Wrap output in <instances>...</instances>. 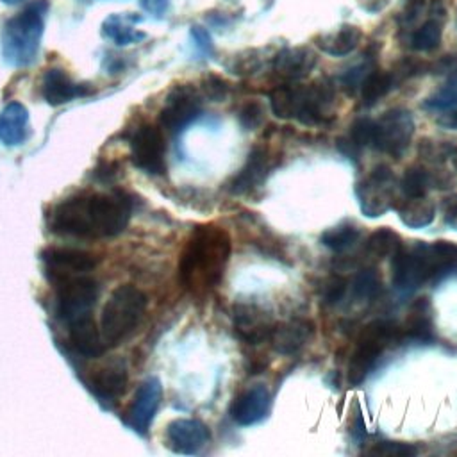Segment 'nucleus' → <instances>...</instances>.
Segmentation results:
<instances>
[{
    "label": "nucleus",
    "instance_id": "1",
    "mask_svg": "<svg viewBox=\"0 0 457 457\" xmlns=\"http://www.w3.org/2000/svg\"><path fill=\"white\" fill-rule=\"evenodd\" d=\"M130 200L120 193H80L66 198L50 214L59 236L102 239L121 234L130 220Z\"/></svg>",
    "mask_w": 457,
    "mask_h": 457
},
{
    "label": "nucleus",
    "instance_id": "2",
    "mask_svg": "<svg viewBox=\"0 0 457 457\" xmlns=\"http://www.w3.org/2000/svg\"><path fill=\"white\" fill-rule=\"evenodd\" d=\"M230 239L225 230L205 225L189 237L179 264L180 280L189 289L212 287L223 275L228 261Z\"/></svg>",
    "mask_w": 457,
    "mask_h": 457
},
{
    "label": "nucleus",
    "instance_id": "3",
    "mask_svg": "<svg viewBox=\"0 0 457 457\" xmlns=\"http://www.w3.org/2000/svg\"><path fill=\"white\" fill-rule=\"evenodd\" d=\"M391 270L398 289H416L427 280H439L457 270V246L446 241L400 246L391 255Z\"/></svg>",
    "mask_w": 457,
    "mask_h": 457
},
{
    "label": "nucleus",
    "instance_id": "4",
    "mask_svg": "<svg viewBox=\"0 0 457 457\" xmlns=\"http://www.w3.org/2000/svg\"><path fill=\"white\" fill-rule=\"evenodd\" d=\"M46 9V0H34L23 11L5 21L0 45L4 61L7 64L20 68L30 64L36 59L45 30Z\"/></svg>",
    "mask_w": 457,
    "mask_h": 457
},
{
    "label": "nucleus",
    "instance_id": "5",
    "mask_svg": "<svg viewBox=\"0 0 457 457\" xmlns=\"http://www.w3.org/2000/svg\"><path fill=\"white\" fill-rule=\"evenodd\" d=\"M146 311V296L130 284H123L116 287L107 298L102 318H100V334L105 345H118L143 320Z\"/></svg>",
    "mask_w": 457,
    "mask_h": 457
},
{
    "label": "nucleus",
    "instance_id": "6",
    "mask_svg": "<svg viewBox=\"0 0 457 457\" xmlns=\"http://www.w3.org/2000/svg\"><path fill=\"white\" fill-rule=\"evenodd\" d=\"M396 327L389 321L377 320L366 325L357 339V348L348 364V380L352 384H361L366 375L373 370L378 355L395 339Z\"/></svg>",
    "mask_w": 457,
    "mask_h": 457
},
{
    "label": "nucleus",
    "instance_id": "7",
    "mask_svg": "<svg viewBox=\"0 0 457 457\" xmlns=\"http://www.w3.org/2000/svg\"><path fill=\"white\" fill-rule=\"evenodd\" d=\"M57 289V312L64 323L93 314L98 298V284L89 273L54 282Z\"/></svg>",
    "mask_w": 457,
    "mask_h": 457
},
{
    "label": "nucleus",
    "instance_id": "8",
    "mask_svg": "<svg viewBox=\"0 0 457 457\" xmlns=\"http://www.w3.org/2000/svg\"><path fill=\"white\" fill-rule=\"evenodd\" d=\"M414 134V120L407 109L395 107L386 111L375 121V136L373 146L387 155L400 157Z\"/></svg>",
    "mask_w": 457,
    "mask_h": 457
},
{
    "label": "nucleus",
    "instance_id": "9",
    "mask_svg": "<svg viewBox=\"0 0 457 457\" xmlns=\"http://www.w3.org/2000/svg\"><path fill=\"white\" fill-rule=\"evenodd\" d=\"M355 193L366 216H382L395 205V175L391 168L386 164L373 168L370 177L357 186Z\"/></svg>",
    "mask_w": 457,
    "mask_h": 457
},
{
    "label": "nucleus",
    "instance_id": "10",
    "mask_svg": "<svg viewBox=\"0 0 457 457\" xmlns=\"http://www.w3.org/2000/svg\"><path fill=\"white\" fill-rule=\"evenodd\" d=\"M200 93L191 84L175 86L166 96L164 107L159 112V123L166 130L177 134L193 123L202 111Z\"/></svg>",
    "mask_w": 457,
    "mask_h": 457
},
{
    "label": "nucleus",
    "instance_id": "11",
    "mask_svg": "<svg viewBox=\"0 0 457 457\" xmlns=\"http://www.w3.org/2000/svg\"><path fill=\"white\" fill-rule=\"evenodd\" d=\"M130 159L145 173L166 171V143L155 125H141L130 137Z\"/></svg>",
    "mask_w": 457,
    "mask_h": 457
},
{
    "label": "nucleus",
    "instance_id": "12",
    "mask_svg": "<svg viewBox=\"0 0 457 457\" xmlns=\"http://www.w3.org/2000/svg\"><path fill=\"white\" fill-rule=\"evenodd\" d=\"M41 259L52 282L89 273L98 262L93 253L79 248H48L41 253Z\"/></svg>",
    "mask_w": 457,
    "mask_h": 457
},
{
    "label": "nucleus",
    "instance_id": "13",
    "mask_svg": "<svg viewBox=\"0 0 457 457\" xmlns=\"http://www.w3.org/2000/svg\"><path fill=\"white\" fill-rule=\"evenodd\" d=\"M162 398V386L159 378H146L136 391L129 409L127 425L137 434H146Z\"/></svg>",
    "mask_w": 457,
    "mask_h": 457
},
{
    "label": "nucleus",
    "instance_id": "14",
    "mask_svg": "<svg viewBox=\"0 0 457 457\" xmlns=\"http://www.w3.org/2000/svg\"><path fill=\"white\" fill-rule=\"evenodd\" d=\"M334 105V86L321 79L311 86H302V104L296 120L303 125H314L327 120Z\"/></svg>",
    "mask_w": 457,
    "mask_h": 457
},
{
    "label": "nucleus",
    "instance_id": "15",
    "mask_svg": "<svg viewBox=\"0 0 457 457\" xmlns=\"http://www.w3.org/2000/svg\"><path fill=\"white\" fill-rule=\"evenodd\" d=\"M209 437H211L209 428L202 421L191 420V418L173 420L166 428L168 446L175 453H184V455L198 453L205 446Z\"/></svg>",
    "mask_w": 457,
    "mask_h": 457
},
{
    "label": "nucleus",
    "instance_id": "16",
    "mask_svg": "<svg viewBox=\"0 0 457 457\" xmlns=\"http://www.w3.org/2000/svg\"><path fill=\"white\" fill-rule=\"evenodd\" d=\"M234 327L246 343L257 345L270 337L273 323L271 318L259 305L237 303L234 305Z\"/></svg>",
    "mask_w": 457,
    "mask_h": 457
},
{
    "label": "nucleus",
    "instance_id": "17",
    "mask_svg": "<svg viewBox=\"0 0 457 457\" xmlns=\"http://www.w3.org/2000/svg\"><path fill=\"white\" fill-rule=\"evenodd\" d=\"M270 405H271L270 391L266 389V386L257 384V386L246 389L245 393H241L234 400V403L230 407V414L237 425L248 427V425H255L261 420H264V416L270 411Z\"/></svg>",
    "mask_w": 457,
    "mask_h": 457
},
{
    "label": "nucleus",
    "instance_id": "18",
    "mask_svg": "<svg viewBox=\"0 0 457 457\" xmlns=\"http://www.w3.org/2000/svg\"><path fill=\"white\" fill-rule=\"evenodd\" d=\"M318 57L309 46H289L280 50L273 59V70L284 80L295 82L305 79L316 66Z\"/></svg>",
    "mask_w": 457,
    "mask_h": 457
},
{
    "label": "nucleus",
    "instance_id": "19",
    "mask_svg": "<svg viewBox=\"0 0 457 457\" xmlns=\"http://www.w3.org/2000/svg\"><path fill=\"white\" fill-rule=\"evenodd\" d=\"M68 339L71 348L82 357H98L105 350V341L100 334V327L95 323L93 314L66 323Z\"/></svg>",
    "mask_w": 457,
    "mask_h": 457
},
{
    "label": "nucleus",
    "instance_id": "20",
    "mask_svg": "<svg viewBox=\"0 0 457 457\" xmlns=\"http://www.w3.org/2000/svg\"><path fill=\"white\" fill-rule=\"evenodd\" d=\"M312 323L307 320H289L278 325H273L270 332V341L275 352L282 355H291L298 352L312 337Z\"/></svg>",
    "mask_w": 457,
    "mask_h": 457
},
{
    "label": "nucleus",
    "instance_id": "21",
    "mask_svg": "<svg viewBox=\"0 0 457 457\" xmlns=\"http://www.w3.org/2000/svg\"><path fill=\"white\" fill-rule=\"evenodd\" d=\"M87 84L73 82L64 70L52 68L43 75L41 80V95L50 105H61L79 96L89 95Z\"/></svg>",
    "mask_w": 457,
    "mask_h": 457
},
{
    "label": "nucleus",
    "instance_id": "22",
    "mask_svg": "<svg viewBox=\"0 0 457 457\" xmlns=\"http://www.w3.org/2000/svg\"><path fill=\"white\" fill-rule=\"evenodd\" d=\"M29 137V112L20 102H11L0 111V143L18 146Z\"/></svg>",
    "mask_w": 457,
    "mask_h": 457
},
{
    "label": "nucleus",
    "instance_id": "23",
    "mask_svg": "<svg viewBox=\"0 0 457 457\" xmlns=\"http://www.w3.org/2000/svg\"><path fill=\"white\" fill-rule=\"evenodd\" d=\"M137 21H141V16L134 12L109 14L102 23V34L118 46L137 43L145 39V32L136 29Z\"/></svg>",
    "mask_w": 457,
    "mask_h": 457
},
{
    "label": "nucleus",
    "instance_id": "24",
    "mask_svg": "<svg viewBox=\"0 0 457 457\" xmlns=\"http://www.w3.org/2000/svg\"><path fill=\"white\" fill-rule=\"evenodd\" d=\"M361 39H362L361 29L355 25L345 23L336 32L321 34L314 41L321 52L334 55V57H343V55H348L350 52H353L359 46Z\"/></svg>",
    "mask_w": 457,
    "mask_h": 457
},
{
    "label": "nucleus",
    "instance_id": "25",
    "mask_svg": "<svg viewBox=\"0 0 457 457\" xmlns=\"http://www.w3.org/2000/svg\"><path fill=\"white\" fill-rule=\"evenodd\" d=\"M89 384L98 398H102L104 402H116L127 387L125 368L120 364L105 366L91 377Z\"/></svg>",
    "mask_w": 457,
    "mask_h": 457
},
{
    "label": "nucleus",
    "instance_id": "26",
    "mask_svg": "<svg viewBox=\"0 0 457 457\" xmlns=\"http://www.w3.org/2000/svg\"><path fill=\"white\" fill-rule=\"evenodd\" d=\"M395 207L398 211L402 223L411 228L427 227L428 223H432V220L436 216V205L432 200L427 198V195L405 196L403 200L396 202Z\"/></svg>",
    "mask_w": 457,
    "mask_h": 457
},
{
    "label": "nucleus",
    "instance_id": "27",
    "mask_svg": "<svg viewBox=\"0 0 457 457\" xmlns=\"http://www.w3.org/2000/svg\"><path fill=\"white\" fill-rule=\"evenodd\" d=\"M264 173H266V152L262 148H253L248 155L246 164L234 177L230 184V191L236 195H241L253 189L264 179Z\"/></svg>",
    "mask_w": 457,
    "mask_h": 457
},
{
    "label": "nucleus",
    "instance_id": "28",
    "mask_svg": "<svg viewBox=\"0 0 457 457\" xmlns=\"http://www.w3.org/2000/svg\"><path fill=\"white\" fill-rule=\"evenodd\" d=\"M302 104V86L298 84H282L270 93L271 112L280 120H291L298 116Z\"/></svg>",
    "mask_w": 457,
    "mask_h": 457
},
{
    "label": "nucleus",
    "instance_id": "29",
    "mask_svg": "<svg viewBox=\"0 0 457 457\" xmlns=\"http://www.w3.org/2000/svg\"><path fill=\"white\" fill-rule=\"evenodd\" d=\"M396 84L395 73L391 71H378V70H371L368 73V77L362 80L361 84V98L364 105H373L375 102H378L382 96H386Z\"/></svg>",
    "mask_w": 457,
    "mask_h": 457
},
{
    "label": "nucleus",
    "instance_id": "30",
    "mask_svg": "<svg viewBox=\"0 0 457 457\" xmlns=\"http://www.w3.org/2000/svg\"><path fill=\"white\" fill-rule=\"evenodd\" d=\"M405 334L414 339H432V316L427 298H420L416 303H412L405 321Z\"/></svg>",
    "mask_w": 457,
    "mask_h": 457
},
{
    "label": "nucleus",
    "instance_id": "31",
    "mask_svg": "<svg viewBox=\"0 0 457 457\" xmlns=\"http://www.w3.org/2000/svg\"><path fill=\"white\" fill-rule=\"evenodd\" d=\"M441 36H443V25L441 20L437 18H430L425 23H421V27H418L409 41V46L416 52H430L434 48L439 46L441 43Z\"/></svg>",
    "mask_w": 457,
    "mask_h": 457
},
{
    "label": "nucleus",
    "instance_id": "32",
    "mask_svg": "<svg viewBox=\"0 0 457 457\" xmlns=\"http://www.w3.org/2000/svg\"><path fill=\"white\" fill-rule=\"evenodd\" d=\"M357 239H359V228L350 221L337 223L336 227H330L321 234V243L334 252H343L353 246Z\"/></svg>",
    "mask_w": 457,
    "mask_h": 457
},
{
    "label": "nucleus",
    "instance_id": "33",
    "mask_svg": "<svg viewBox=\"0 0 457 457\" xmlns=\"http://www.w3.org/2000/svg\"><path fill=\"white\" fill-rule=\"evenodd\" d=\"M402 246V241L398 237L396 232L389 230V228H378L375 230L368 241H366V250L377 257V259H382V257H391L398 248Z\"/></svg>",
    "mask_w": 457,
    "mask_h": 457
},
{
    "label": "nucleus",
    "instance_id": "34",
    "mask_svg": "<svg viewBox=\"0 0 457 457\" xmlns=\"http://www.w3.org/2000/svg\"><path fill=\"white\" fill-rule=\"evenodd\" d=\"M430 186H432L430 173L421 166H412L405 170L400 180V189L405 196H423L427 195Z\"/></svg>",
    "mask_w": 457,
    "mask_h": 457
},
{
    "label": "nucleus",
    "instance_id": "35",
    "mask_svg": "<svg viewBox=\"0 0 457 457\" xmlns=\"http://www.w3.org/2000/svg\"><path fill=\"white\" fill-rule=\"evenodd\" d=\"M423 105L430 111H439V112L457 111V80L448 79L445 86H441L423 102Z\"/></svg>",
    "mask_w": 457,
    "mask_h": 457
},
{
    "label": "nucleus",
    "instance_id": "36",
    "mask_svg": "<svg viewBox=\"0 0 457 457\" xmlns=\"http://www.w3.org/2000/svg\"><path fill=\"white\" fill-rule=\"evenodd\" d=\"M352 291L361 300L373 298L380 291V277H378L377 270H373V268L361 270L352 282Z\"/></svg>",
    "mask_w": 457,
    "mask_h": 457
},
{
    "label": "nucleus",
    "instance_id": "37",
    "mask_svg": "<svg viewBox=\"0 0 457 457\" xmlns=\"http://www.w3.org/2000/svg\"><path fill=\"white\" fill-rule=\"evenodd\" d=\"M237 120L241 123L243 129L246 130H255L262 125L264 121V105L257 100H250L246 102L239 112H237Z\"/></svg>",
    "mask_w": 457,
    "mask_h": 457
},
{
    "label": "nucleus",
    "instance_id": "38",
    "mask_svg": "<svg viewBox=\"0 0 457 457\" xmlns=\"http://www.w3.org/2000/svg\"><path fill=\"white\" fill-rule=\"evenodd\" d=\"M375 136V121L370 118H357L350 127V141L362 148L373 143Z\"/></svg>",
    "mask_w": 457,
    "mask_h": 457
},
{
    "label": "nucleus",
    "instance_id": "39",
    "mask_svg": "<svg viewBox=\"0 0 457 457\" xmlns=\"http://www.w3.org/2000/svg\"><path fill=\"white\" fill-rule=\"evenodd\" d=\"M200 89H202V95L211 102H223L228 95V84L220 75H214V73H209L202 79Z\"/></svg>",
    "mask_w": 457,
    "mask_h": 457
},
{
    "label": "nucleus",
    "instance_id": "40",
    "mask_svg": "<svg viewBox=\"0 0 457 457\" xmlns=\"http://www.w3.org/2000/svg\"><path fill=\"white\" fill-rule=\"evenodd\" d=\"M371 70H375V68H373L371 62H368V61L348 68V70L341 75V84H343V87H345L348 93H353L355 89L361 87L362 80L368 77V73H370Z\"/></svg>",
    "mask_w": 457,
    "mask_h": 457
},
{
    "label": "nucleus",
    "instance_id": "41",
    "mask_svg": "<svg viewBox=\"0 0 457 457\" xmlns=\"http://www.w3.org/2000/svg\"><path fill=\"white\" fill-rule=\"evenodd\" d=\"M261 66V59L255 50H248L245 54L234 55V62L228 66V70L236 75H250Z\"/></svg>",
    "mask_w": 457,
    "mask_h": 457
},
{
    "label": "nucleus",
    "instance_id": "42",
    "mask_svg": "<svg viewBox=\"0 0 457 457\" xmlns=\"http://www.w3.org/2000/svg\"><path fill=\"white\" fill-rule=\"evenodd\" d=\"M370 453H375V455H416L418 448L409 443L382 441L373 450H370Z\"/></svg>",
    "mask_w": 457,
    "mask_h": 457
},
{
    "label": "nucleus",
    "instance_id": "43",
    "mask_svg": "<svg viewBox=\"0 0 457 457\" xmlns=\"http://www.w3.org/2000/svg\"><path fill=\"white\" fill-rule=\"evenodd\" d=\"M346 293V280L341 277H330L323 286V296L328 303H337Z\"/></svg>",
    "mask_w": 457,
    "mask_h": 457
},
{
    "label": "nucleus",
    "instance_id": "44",
    "mask_svg": "<svg viewBox=\"0 0 457 457\" xmlns=\"http://www.w3.org/2000/svg\"><path fill=\"white\" fill-rule=\"evenodd\" d=\"M191 37L195 41L196 50L202 55H209L212 52V39H211V34L207 32V29H204L200 25H193L191 27Z\"/></svg>",
    "mask_w": 457,
    "mask_h": 457
},
{
    "label": "nucleus",
    "instance_id": "45",
    "mask_svg": "<svg viewBox=\"0 0 457 457\" xmlns=\"http://www.w3.org/2000/svg\"><path fill=\"white\" fill-rule=\"evenodd\" d=\"M139 5L143 7V11H146L154 18H161L166 14L170 7V0H139Z\"/></svg>",
    "mask_w": 457,
    "mask_h": 457
},
{
    "label": "nucleus",
    "instance_id": "46",
    "mask_svg": "<svg viewBox=\"0 0 457 457\" xmlns=\"http://www.w3.org/2000/svg\"><path fill=\"white\" fill-rule=\"evenodd\" d=\"M445 221L457 230V195L445 198Z\"/></svg>",
    "mask_w": 457,
    "mask_h": 457
},
{
    "label": "nucleus",
    "instance_id": "47",
    "mask_svg": "<svg viewBox=\"0 0 457 457\" xmlns=\"http://www.w3.org/2000/svg\"><path fill=\"white\" fill-rule=\"evenodd\" d=\"M427 0H407L405 2V11H403V18L409 21H414L418 18V14L421 12L423 5Z\"/></svg>",
    "mask_w": 457,
    "mask_h": 457
},
{
    "label": "nucleus",
    "instance_id": "48",
    "mask_svg": "<svg viewBox=\"0 0 457 457\" xmlns=\"http://www.w3.org/2000/svg\"><path fill=\"white\" fill-rule=\"evenodd\" d=\"M450 157H452V162H453V166H455V170H457V148L452 152Z\"/></svg>",
    "mask_w": 457,
    "mask_h": 457
},
{
    "label": "nucleus",
    "instance_id": "49",
    "mask_svg": "<svg viewBox=\"0 0 457 457\" xmlns=\"http://www.w3.org/2000/svg\"><path fill=\"white\" fill-rule=\"evenodd\" d=\"M4 4H7V5H14V4H20V2H23V0H2Z\"/></svg>",
    "mask_w": 457,
    "mask_h": 457
},
{
    "label": "nucleus",
    "instance_id": "50",
    "mask_svg": "<svg viewBox=\"0 0 457 457\" xmlns=\"http://www.w3.org/2000/svg\"><path fill=\"white\" fill-rule=\"evenodd\" d=\"M448 79H453V80H457V70H453V71L448 75Z\"/></svg>",
    "mask_w": 457,
    "mask_h": 457
}]
</instances>
